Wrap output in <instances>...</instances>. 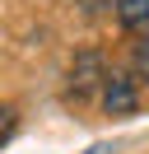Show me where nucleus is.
Returning a JSON list of instances; mask_svg holds the SVG:
<instances>
[{"instance_id": "obj_1", "label": "nucleus", "mask_w": 149, "mask_h": 154, "mask_svg": "<svg viewBox=\"0 0 149 154\" xmlns=\"http://www.w3.org/2000/svg\"><path fill=\"white\" fill-rule=\"evenodd\" d=\"M107 84H102V107H107L112 117L117 112H130L135 107V84H130L126 75H102Z\"/></svg>"}, {"instance_id": "obj_2", "label": "nucleus", "mask_w": 149, "mask_h": 154, "mask_svg": "<svg viewBox=\"0 0 149 154\" xmlns=\"http://www.w3.org/2000/svg\"><path fill=\"white\" fill-rule=\"evenodd\" d=\"M117 19L126 28H149V0H117Z\"/></svg>"}, {"instance_id": "obj_3", "label": "nucleus", "mask_w": 149, "mask_h": 154, "mask_svg": "<svg viewBox=\"0 0 149 154\" xmlns=\"http://www.w3.org/2000/svg\"><path fill=\"white\" fill-rule=\"evenodd\" d=\"M135 70H140V75L149 79V38H144V42L135 47Z\"/></svg>"}, {"instance_id": "obj_4", "label": "nucleus", "mask_w": 149, "mask_h": 154, "mask_svg": "<svg viewBox=\"0 0 149 154\" xmlns=\"http://www.w3.org/2000/svg\"><path fill=\"white\" fill-rule=\"evenodd\" d=\"M9 131H14V112H9V107H0V145L9 140Z\"/></svg>"}, {"instance_id": "obj_5", "label": "nucleus", "mask_w": 149, "mask_h": 154, "mask_svg": "<svg viewBox=\"0 0 149 154\" xmlns=\"http://www.w3.org/2000/svg\"><path fill=\"white\" fill-rule=\"evenodd\" d=\"M89 154H107V145H93V149H89Z\"/></svg>"}]
</instances>
